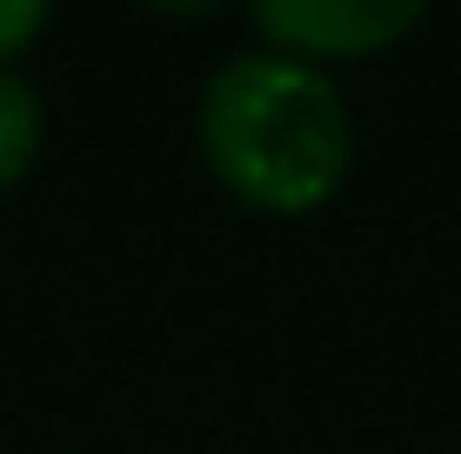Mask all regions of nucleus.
<instances>
[{"instance_id": "obj_3", "label": "nucleus", "mask_w": 461, "mask_h": 454, "mask_svg": "<svg viewBox=\"0 0 461 454\" xmlns=\"http://www.w3.org/2000/svg\"><path fill=\"white\" fill-rule=\"evenodd\" d=\"M41 154V93L21 74H0V194L34 167Z\"/></svg>"}, {"instance_id": "obj_1", "label": "nucleus", "mask_w": 461, "mask_h": 454, "mask_svg": "<svg viewBox=\"0 0 461 454\" xmlns=\"http://www.w3.org/2000/svg\"><path fill=\"white\" fill-rule=\"evenodd\" d=\"M214 174L261 214H314L348 181L355 128L335 81L294 54H241L201 93Z\"/></svg>"}, {"instance_id": "obj_4", "label": "nucleus", "mask_w": 461, "mask_h": 454, "mask_svg": "<svg viewBox=\"0 0 461 454\" xmlns=\"http://www.w3.org/2000/svg\"><path fill=\"white\" fill-rule=\"evenodd\" d=\"M41 27H47V7H41V0H0V60L21 54Z\"/></svg>"}, {"instance_id": "obj_2", "label": "nucleus", "mask_w": 461, "mask_h": 454, "mask_svg": "<svg viewBox=\"0 0 461 454\" xmlns=\"http://www.w3.org/2000/svg\"><path fill=\"white\" fill-rule=\"evenodd\" d=\"M415 21H421L415 0H267V7H254V27L275 40V54H294V60L381 54Z\"/></svg>"}]
</instances>
